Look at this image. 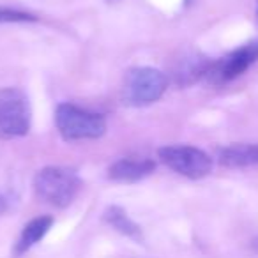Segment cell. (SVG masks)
<instances>
[{
    "instance_id": "cell-13",
    "label": "cell",
    "mask_w": 258,
    "mask_h": 258,
    "mask_svg": "<svg viewBox=\"0 0 258 258\" xmlns=\"http://www.w3.org/2000/svg\"><path fill=\"white\" fill-rule=\"evenodd\" d=\"M8 209H9L8 198H6L4 195H0V214H4V212H8Z\"/></svg>"
},
{
    "instance_id": "cell-5",
    "label": "cell",
    "mask_w": 258,
    "mask_h": 258,
    "mask_svg": "<svg viewBox=\"0 0 258 258\" xmlns=\"http://www.w3.org/2000/svg\"><path fill=\"white\" fill-rule=\"evenodd\" d=\"M158 158L170 170L191 180L204 179L212 172V158L193 145H166L158 149Z\"/></svg>"
},
{
    "instance_id": "cell-2",
    "label": "cell",
    "mask_w": 258,
    "mask_h": 258,
    "mask_svg": "<svg viewBox=\"0 0 258 258\" xmlns=\"http://www.w3.org/2000/svg\"><path fill=\"white\" fill-rule=\"evenodd\" d=\"M55 125L66 142L97 140L106 133V118L71 103H60L55 110Z\"/></svg>"
},
{
    "instance_id": "cell-1",
    "label": "cell",
    "mask_w": 258,
    "mask_h": 258,
    "mask_svg": "<svg viewBox=\"0 0 258 258\" xmlns=\"http://www.w3.org/2000/svg\"><path fill=\"white\" fill-rule=\"evenodd\" d=\"M82 189L78 173L64 166H46L34 177V193L41 202L57 209H66L75 202Z\"/></svg>"
},
{
    "instance_id": "cell-14",
    "label": "cell",
    "mask_w": 258,
    "mask_h": 258,
    "mask_svg": "<svg viewBox=\"0 0 258 258\" xmlns=\"http://www.w3.org/2000/svg\"><path fill=\"white\" fill-rule=\"evenodd\" d=\"M256 18H258V0H256Z\"/></svg>"
},
{
    "instance_id": "cell-6",
    "label": "cell",
    "mask_w": 258,
    "mask_h": 258,
    "mask_svg": "<svg viewBox=\"0 0 258 258\" xmlns=\"http://www.w3.org/2000/svg\"><path fill=\"white\" fill-rule=\"evenodd\" d=\"M256 60L258 39L249 41V43L239 46L237 50L230 51L223 58H218V60L212 62L205 80L209 83H212V85H225V83H230L239 78V76H242Z\"/></svg>"
},
{
    "instance_id": "cell-7",
    "label": "cell",
    "mask_w": 258,
    "mask_h": 258,
    "mask_svg": "<svg viewBox=\"0 0 258 258\" xmlns=\"http://www.w3.org/2000/svg\"><path fill=\"white\" fill-rule=\"evenodd\" d=\"M211 58H207L205 55L195 53H184L182 57H179L172 66V80L175 85L179 87H191L197 82L204 80L207 76L209 69L212 66Z\"/></svg>"
},
{
    "instance_id": "cell-12",
    "label": "cell",
    "mask_w": 258,
    "mask_h": 258,
    "mask_svg": "<svg viewBox=\"0 0 258 258\" xmlns=\"http://www.w3.org/2000/svg\"><path fill=\"white\" fill-rule=\"evenodd\" d=\"M25 22H37V16L25 11H18V9L0 8V23H25Z\"/></svg>"
},
{
    "instance_id": "cell-8",
    "label": "cell",
    "mask_w": 258,
    "mask_h": 258,
    "mask_svg": "<svg viewBox=\"0 0 258 258\" xmlns=\"http://www.w3.org/2000/svg\"><path fill=\"white\" fill-rule=\"evenodd\" d=\"M156 161L149 158H122L110 165L108 179L113 182H138L154 173Z\"/></svg>"
},
{
    "instance_id": "cell-10",
    "label": "cell",
    "mask_w": 258,
    "mask_h": 258,
    "mask_svg": "<svg viewBox=\"0 0 258 258\" xmlns=\"http://www.w3.org/2000/svg\"><path fill=\"white\" fill-rule=\"evenodd\" d=\"M53 226V218L51 216H39L34 218L23 226L22 233L18 237V242L15 246V256H22L25 254L30 247H34Z\"/></svg>"
},
{
    "instance_id": "cell-3",
    "label": "cell",
    "mask_w": 258,
    "mask_h": 258,
    "mask_svg": "<svg viewBox=\"0 0 258 258\" xmlns=\"http://www.w3.org/2000/svg\"><path fill=\"white\" fill-rule=\"evenodd\" d=\"M168 89V76L156 68H133L124 78V103L144 108L156 103Z\"/></svg>"
},
{
    "instance_id": "cell-4",
    "label": "cell",
    "mask_w": 258,
    "mask_h": 258,
    "mask_svg": "<svg viewBox=\"0 0 258 258\" xmlns=\"http://www.w3.org/2000/svg\"><path fill=\"white\" fill-rule=\"evenodd\" d=\"M30 122L32 111L27 94L18 87L0 89V140L25 137Z\"/></svg>"
},
{
    "instance_id": "cell-9",
    "label": "cell",
    "mask_w": 258,
    "mask_h": 258,
    "mask_svg": "<svg viewBox=\"0 0 258 258\" xmlns=\"http://www.w3.org/2000/svg\"><path fill=\"white\" fill-rule=\"evenodd\" d=\"M218 163L225 168L240 170L258 166V144H232L219 149Z\"/></svg>"
},
{
    "instance_id": "cell-11",
    "label": "cell",
    "mask_w": 258,
    "mask_h": 258,
    "mask_svg": "<svg viewBox=\"0 0 258 258\" xmlns=\"http://www.w3.org/2000/svg\"><path fill=\"white\" fill-rule=\"evenodd\" d=\"M103 219L111 226V228H115L118 233H122V235L129 237V239H135V240L142 239L140 226L129 218L127 212H125L122 207H118V205H110V207L104 211Z\"/></svg>"
}]
</instances>
